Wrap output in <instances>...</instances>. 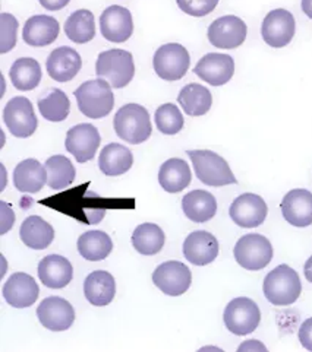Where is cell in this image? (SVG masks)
I'll list each match as a JSON object with an SVG mask.
<instances>
[{"mask_svg":"<svg viewBox=\"0 0 312 352\" xmlns=\"http://www.w3.org/2000/svg\"><path fill=\"white\" fill-rule=\"evenodd\" d=\"M39 278L48 288L61 289L71 284L74 278V267L66 257L59 254H49L39 263Z\"/></svg>","mask_w":312,"mask_h":352,"instance_id":"21","label":"cell"},{"mask_svg":"<svg viewBox=\"0 0 312 352\" xmlns=\"http://www.w3.org/2000/svg\"><path fill=\"white\" fill-rule=\"evenodd\" d=\"M18 21L10 14H0V53L10 52L17 44Z\"/></svg>","mask_w":312,"mask_h":352,"instance_id":"38","label":"cell"},{"mask_svg":"<svg viewBox=\"0 0 312 352\" xmlns=\"http://www.w3.org/2000/svg\"><path fill=\"white\" fill-rule=\"evenodd\" d=\"M296 31L295 18L286 9H274L264 18L261 35L262 40L273 49H282L293 40Z\"/></svg>","mask_w":312,"mask_h":352,"instance_id":"12","label":"cell"},{"mask_svg":"<svg viewBox=\"0 0 312 352\" xmlns=\"http://www.w3.org/2000/svg\"><path fill=\"white\" fill-rule=\"evenodd\" d=\"M166 243V236L158 226L145 222L138 226L132 234L134 249L144 256H154L161 252Z\"/></svg>","mask_w":312,"mask_h":352,"instance_id":"33","label":"cell"},{"mask_svg":"<svg viewBox=\"0 0 312 352\" xmlns=\"http://www.w3.org/2000/svg\"><path fill=\"white\" fill-rule=\"evenodd\" d=\"M264 296L273 306L286 307L299 298L302 292L299 275L289 265H280L265 276L262 284Z\"/></svg>","mask_w":312,"mask_h":352,"instance_id":"1","label":"cell"},{"mask_svg":"<svg viewBox=\"0 0 312 352\" xmlns=\"http://www.w3.org/2000/svg\"><path fill=\"white\" fill-rule=\"evenodd\" d=\"M83 66V58L71 47H59L50 53L45 69L49 76L56 82H69L74 79Z\"/></svg>","mask_w":312,"mask_h":352,"instance_id":"22","label":"cell"},{"mask_svg":"<svg viewBox=\"0 0 312 352\" xmlns=\"http://www.w3.org/2000/svg\"><path fill=\"white\" fill-rule=\"evenodd\" d=\"M223 320L229 332L245 336L256 332L261 322V311L256 301L247 297H238L227 304Z\"/></svg>","mask_w":312,"mask_h":352,"instance_id":"7","label":"cell"},{"mask_svg":"<svg viewBox=\"0 0 312 352\" xmlns=\"http://www.w3.org/2000/svg\"><path fill=\"white\" fill-rule=\"evenodd\" d=\"M238 351H267V346L260 341H253V339H251V341L240 344Z\"/></svg>","mask_w":312,"mask_h":352,"instance_id":"43","label":"cell"},{"mask_svg":"<svg viewBox=\"0 0 312 352\" xmlns=\"http://www.w3.org/2000/svg\"><path fill=\"white\" fill-rule=\"evenodd\" d=\"M0 208H2V234H6L14 227L15 214L6 202H0Z\"/></svg>","mask_w":312,"mask_h":352,"instance_id":"41","label":"cell"},{"mask_svg":"<svg viewBox=\"0 0 312 352\" xmlns=\"http://www.w3.org/2000/svg\"><path fill=\"white\" fill-rule=\"evenodd\" d=\"M3 122L15 138H30L37 131L39 120L28 98L15 97L9 100L3 110Z\"/></svg>","mask_w":312,"mask_h":352,"instance_id":"9","label":"cell"},{"mask_svg":"<svg viewBox=\"0 0 312 352\" xmlns=\"http://www.w3.org/2000/svg\"><path fill=\"white\" fill-rule=\"evenodd\" d=\"M75 98L78 109L88 119H103L113 110L114 97L112 85L104 79L87 80L76 88Z\"/></svg>","mask_w":312,"mask_h":352,"instance_id":"3","label":"cell"},{"mask_svg":"<svg viewBox=\"0 0 312 352\" xmlns=\"http://www.w3.org/2000/svg\"><path fill=\"white\" fill-rule=\"evenodd\" d=\"M191 63L188 50L178 43L161 45L153 58V66L158 78L175 82L187 75Z\"/></svg>","mask_w":312,"mask_h":352,"instance_id":"8","label":"cell"},{"mask_svg":"<svg viewBox=\"0 0 312 352\" xmlns=\"http://www.w3.org/2000/svg\"><path fill=\"white\" fill-rule=\"evenodd\" d=\"M194 74L211 87H222L233 78L235 62L229 54L208 53L196 63Z\"/></svg>","mask_w":312,"mask_h":352,"instance_id":"16","label":"cell"},{"mask_svg":"<svg viewBox=\"0 0 312 352\" xmlns=\"http://www.w3.org/2000/svg\"><path fill=\"white\" fill-rule=\"evenodd\" d=\"M84 294L90 304L103 307L110 304L116 294V283L112 274L106 271L91 272L84 283Z\"/></svg>","mask_w":312,"mask_h":352,"instance_id":"24","label":"cell"},{"mask_svg":"<svg viewBox=\"0 0 312 352\" xmlns=\"http://www.w3.org/2000/svg\"><path fill=\"white\" fill-rule=\"evenodd\" d=\"M269 208L264 199L253 193H244L230 205L229 215L242 228L260 227L267 218Z\"/></svg>","mask_w":312,"mask_h":352,"instance_id":"13","label":"cell"},{"mask_svg":"<svg viewBox=\"0 0 312 352\" xmlns=\"http://www.w3.org/2000/svg\"><path fill=\"white\" fill-rule=\"evenodd\" d=\"M302 10L308 18L312 19V0H302Z\"/></svg>","mask_w":312,"mask_h":352,"instance_id":"45","label":"cell"},{"mask_svg":"<svg viewBox=\"0 0 312 352\" xmlns=\"http://www.w3.org/2000/svg\"><path fill=\"white\" fill-rule=\"evenodd\" d=\"M304 274H305L306 280H309V283L312 284V256L309 257V259L305 263V266H304Z\"/></svg>","mask_w":312,"mask_h":352,"instance_id":"44","label":"cell"},{"mask_svg":"<svg viewBox=\"0 0 312 352\" xmlns=\"http://www.w3.org/2000/svg\"><path fill=\"white\" fill-rule=\"evenodd\" d=\"M101 138L96 126L90 123H83L74 126L66 133L65 146L67 152L75 157L76 162L84 164L94 158L96 152L100 146Z\"/></svg>","mask_w":312,"mask_h":352,"instance_id":"14","label":"cell"},{"mask_svg":"<svg viewBox=\"0 0 312 352\" xmlns=\"http://www.w3.org/2000/svg\"><path fill=\"white\" fill-rule=\"evenodd\" d=\"M78 252L90 262L104 261L113 250V243L109 234L103 231H88L78 239Z\"/></svg>","mask_w":312,"mask_h":352,"instance_id":"31","label":"cell"},{"mask_svg":"<svg viewBox=\"0 0 312 352\" xmlns=\"http://www.w3.org/2000/svg\"><path fill=\"white\" fill-rule=\"evenodd\" d=\"M154 285L166 296L178 297L187 292L192 283L189 267L178 261H169L157 266L153 272Z\"/></svg>","mask_w":312,"mask_h":352,"instance_id":"10","label":"cell"},{"mask_svg":"<svg viewBox=\"0 0 312 352\" xmlns=\"http://www.w3.org/2000/svg\"><path fill=\"white\" fill-rule=\"evenodd\" d=\"M69 2L71 0H40V5L48 10H61L67 6Z\"/></svg>","mask_w":312,"mask_h":352,"instance_id":"42","label":"cell"},{"mask_svg":"<svg viewBox=\"0 0 312 352\" xmlns=\"http://www.w3.org/2000/svg\"><path fill=\"white\" fill-rule=\"evenodd\" d=\"M59 32V22L53 16L36 15L25 22L24 30H22V38L31 47H45L56 41Z\"/></svg>","mask_w":312,"mask_h":352,"instance_id":"23","label":"cell"},{"mask_svg":"<svg viewBox=\"0 0 312 352\" xmlns=\"http://www.w3.org/2000/svg\"><path fill=\"white\" fill-rule=\"evenodd\" d=\"M299 341L306 351H312V318L306 319L299 327Z\"/></svg>","mask_w":312,"mask_h":352,"instance_id":"40","label":"cell"},{"mask_svg":"<svg viewBox=\"0 0 312 352\" xmlns=\"http://www.w3.org/2000/svg\"><path fill=\"white\" fill-rule=\"evenodd\" d=\"M40 323L52 332L67 331L75 322V310L71 302L61 297H49L37 309Z\"/></svg>","mask_w":312,"mask_h":352,"instance_id":"15","label":"cell"},{"mask_svg":"<svg viewBox=\"0 0 312 352\" xmlns=\"http://www.w3.org/2000/svg\"><path fill=\"white\" fill-rule=\"evenodd\" d=\"M37 105L44 119L54 123L66 120L69 110H71L66 94L57 88H52L49 92H45V96L39 100Z\"/></svg>","mask_w":312,"mask_h":352,"instance_id":"36","label":"cell"},{"mask_svg":"<svg viewBox=\"0 0 312 352\" xmlns=\"http://www.w3.org/2000/svg\"><path fill=\"white\" fill-rule=\"evenodd\" d=\"M45 183L48 173L37 160L28 158L21 161L14 170V184L22 193H39Z\"/></svg>","mask_w":312,"mask_h":352,"instance_id":"25","label":"cell"},{"mask_svg":"<svg viewBox=\"0 0 312 352\" xmlns=\"http://www.w3.org/2000/svg\"><path fill=\"white\" fill-rule=\"evenodd\" d=\"M3 298L9 306L15 309H27L36 304L40 288L31 275L24 272H17L3 285Z\"/></svg>","mask_w":312,"mask_h":352,"instance_id":"18","label":"cell"},{"mask_svg":"<svg viewBox=\"0 0 312 352\" xmlns=\"http://www.w3.org/2000/svg\"><path fill=\"white\" fill-rule=\"evenodd\" d=\"M100 28L103 37L110 43L128 41L134 32L131 12L123 6H109L100 16Z\"/></svg>","mask_w":312,"mask_h":352,"instance_id":"17","label":"cell"},{"mask_svg":"<svg viewBox=\"0 0 312 352\" xmlns=\"http://www.w3.org/2000/svg\"><path fill=\"white\" fill-rule=\"evenodd\" d=\"M48 173V186L53 190H62L75 180L74 164L63 155H53L44 164Z\"/></svg>","mask_w":312,"mask_h":352,"instance_id":"35","label":"cell"},{"mask_svg":"<svg viewBox=\"0 0 312 352\" xmlns=\"http://www.w3.org/2000/svg\"><path fill=\"white\" fill-rule=\"evenodd\" d=\"M283 218L293 227L304 228L312 224V193L305 189H293L282 201Z\"/></svg>","mask_w":312,"mask_h":352,"instance_id":"20","label":"cell"},{"mask_svg":"<svg viewBox=\"0 0 312 352\" xmlns=\"http://www.w3.org/2000/svg\"><path fill=\"white\" fill-rule=\"evenodd\" d=\"M178 102L183 111L191 117H200L210 111L213 96L208 88L200 84H188L178 96Z\"/></svg>","mask_w":312,"mask_h":352,"instance_id":"30","label":"cell"},{"mask_svg":"<svg viewBox=\"0 0 312 352\" xmlns=\"http://www.w3.org/2000/svg\"><path fill=\"white\" fill-rule=\"evenodd\" d=\"M66 37L76 43L85 44L96 37V19L88 9L75 10L65 22Z\"/></svg>","mask_w":312,"mask_h":352,"instance_id":"32","label":"cell"},{"mask_svg":"<svg viewBox=\"0 0 312 352\" xmlns=\"http://www.w3.org/2000/svg\"><path fill=\"white\" fill-rule=\"evenodd\" d=\"M195 175L201 183L211 187L236 184L238 180L230 170L227 161L213 151H188Z\"/></svg>","mask_w":312,"mask_h":352,"instance_id":"4","label":"cell"},{"mask_svg":"<svg viewBox=\"0 0 312 352\" xmlns=\"http://www.w3.org/2000/svg\"><path fill=\"white\" fill-rule=\"evenodd\" d=\"M156 126L163 135H176L183 127V116L178 105L163 104L160 105L154 114Z\"/></svg>","mask_w":312,"mask_h":352,"instance_id":"37","label":"cell"},{"mask_svg":"<svg viewBox=\"0 0 312 352\" xmlns=\"http://www.w3.org/2000/svg\"><path fill=\"white\" fill-rule=\"evenodd\" d=\"M247 23L235 15H227L216 19L208 27V41L217 49H238L247 40Z\"/></svg>","mask_w":312,"mask_h":352,"instance_id":"11","label":"cell"},{"mask_svg":"<svg viewBox=\"0 0 312 352\" xmlns=\"http://www.w3.org/2000/svg\"><path fill=\"white\" fill-rule=\"evenodd\" d=\"M176 3L182 12L187 15L202 18L216 9L218 0H176Z\"/></svg>","mask_w":312,"mask_h":352,"instance_id":"39","label":"cell"},{"mask_svg":"<svg viewBox=\"0 0 312 352\" xmlns=\"http://www.w3.org/2000/svg\"><path fill=\"white\" fill-rule=\"evenodd\" d=\"M96 74L100 79L107 80L112 88H125L135 75L134 57L129 52L121 49L103 52L97 57Z\"/></svg>","mask_w":312,"mask_h":352,"instance_id":"5","label":"cell"},{"mask_svg":"<svg viewBox=\"0 0 312 352\" xmlns=\"http://www.w3.org/2000/svg\"><path fill=\"white\" fill-rule=\"evenodd\" d=\"M19 237L32 250L48 249L54 239V230L41 217H28L19 228Z\"/></svg>","mask_w":312,"mask_h":352,"instance_id":"28","label":"cell"},{"mask_svg":"<svg viewBox=\"0 0 312 352\" xmlns=\"http://www.w3.org/2000/svg\"><path fill=\"white\" fill-rule=\"evenodd\" d=\"M182 209L188 219L196 224H204L214 218L217 212V201L210 192L192 190L183 196Z\"/></svg>","mask_w":312,"mask_h":352,"instance_id":"26","label":"cell"},{"mask_svg":"<svg viewBox=\"0 0 312 352\" xmlns=\"http://www.w3.org/2000/svg\"><path fill=\"white\" fill-rule=\"evenodd\" d=\"M113 127L116 135L131 145H140L152 136V120L147 109L138 104H126L114 116Z\"/></svg>","mask_w":312,"mask_h":352,"instance_id":"2","label":"cell"},{"mask_svg":"<svg viewBox=\"0 0 312 352\" xmlns=\"http://www.w3.org/2000/svg\"><path fill=\"white\" fill-rule=\"evenodd\" d=\"M192 175L187 161L170 158L161 164L158 171V183L167 193H179L191 184Z\"/></svg>","mask_w":312,"mask_h":352,"instance_id":"27","label":"cell"},{"mask_svg":"<svg viewBox=\"0 0 312 352\" xmlns=\"http://www.w3.org/2000/svg\"><path fill=\"white\" fill-rule=\"evenodd\" d=\"M9 78L12 85L19 91L37 88L41 80V67L36 58L21 57L10 67Z\"/></svg>","mask_w":312,"mask_h":352,"instance_id":"34","label":"cell"},{"mask_svg":"<svg viewBox=\"0 0 312 352\" xmlns=\"http://www.w3.org/2000/svg\"><path fill=\"white\" fill-rule=\"evenodd\" d=\"M132 164V152L121 144H109L107 146H104L98 158V167L101 173L104 175H109V177H118V175L128 173Z\"/></svg>","mask_w":312,"mask_h":352,"instance_id":"29","label":"cell"},{"mask_svg":"<svg viewBox=\"0 0 312 352\" xmlns=\"http://www.w3.org/2000/svg\"><path fill=\"white\" fill-rule=\"evenodd\" d=\"M183 254L195 266H205L218 256V241L208 231H194L185 239Z\"/></svg>","mask_w":312,"mask_h":352,"instance_id":"19","label":"cell"},{"mask_svg":"<svg viewBox=\"0 0 312 352\" xmlns=\"http://www.w3.org/2000/svg\"><path fill=\"white\" fill-rule=\"evenodd\" d=\"M233 256L238 265L247 271H261L273 259V245L261 234H247L238 240Z\"/></svg>","mask_w":312,"mask_h":352,"instance_id":"6","label":"cell"}]
</instances>
